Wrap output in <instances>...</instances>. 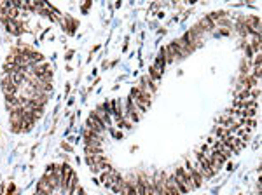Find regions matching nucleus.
<instances>
[{
	"mask_svg": "<svg viewBox=\"0 0 262 195\" xmlns=\"http://www.w3.org/2000/svg\"><path fill=\"white\" fill-rule=\"evenodd\" d=\"M87 131H93V133H98V134H101L105 129H107V126H105V122L96 115V112H93L91 115H89V119H87Z\"/></svg>",
	"mask_w": 262,
	"mask_h": 195,
	"instance_id": "obj_1",
	"label": "nucleus"
},
{
	"mask_svg": "<svg viewBox=\"0 0 262 195\" xmlns=\"http://www.w3.org/2000/svg\"><path fill=\"white\" fill-rule=\"evenodd\" d=\"M84 139H86V145L87 146H101V136L98 133H93V131H86L84 133Z\"/></svg>",
	"mask_w": 262,
	"mask_h": 195,
	"instance_id": "obj_2",
	"label": "nucleus"
},
{
	"mask_svg": "<svg viewBox=\"0 0 262 195\" xmlns=\"http://www.w3.org/2000/svg\"><path fill=\"white\" fill-rule=\"evenodd\" d=\"M2 89H3V92H5V96H9V94H16V92L19 91V87L9 80V77H5V78H3V82H2Z\"/></svg>",
	"mask_w": 262,
	"mask_h": 195,
	"instance_id": "obj_3",
	"label": "nucleus"
},
{
	"mask_svg": "<svg viewBox=\"0 0 262 195\" xmlns=\"http://www.w3.org/2000/svg\"><path fill=\"white\" fill-rule=\"evenodd\" d=\"M149 71H150L149 78H150V80H154V82H159V78H161V71H159L156 66H150V70H149Z\"/></svg>",
	"mask_w": 262,
	"mask_h": 195,
	"instance_id": "obj_4",
	"label": "nucleus"
},
{
	"mask_svg": "<svg viewBox=\"0 0 262 195\" xmlns=\"http://www.w3.org/2000/svg\"><path fill=\"white\" fill-rule=\"evenodd\" d=\"M135 190H136V195H147V192H145V181L138 180L136 185H135Z\"/></svg>",
	"mask_w": 262,
	"mask_h": 195,
	"instance_id": "obj_5",
	"label": "nucleus"
},
{
	"mask_svg": "<svg viewBox=\"0 0 262 195\" xmlns=\"http://www.w3.org/2000/svg\"><path fill=\"white\" fill-rule=\"evenodd\" d=\"M199 26H205V28L212 30V28H213V23H212V19H210V17H206V19H203V21H201V24H199Z\"/></svg>",
	"mask_w": 262,
	"mask_h": 195,
	"instance_id": "obj_6",
	"label": "nucleus"
},
{
	"mask_svg": "<svg viewBox=\"0 0 262 195\" xmlns=\"http://www.w3.org/2000/svg\"><path fill=\"white\" fill-rule=\"evenodd\" d=\"M70 195H86V194H84V190L77 185L75 188H72V190H70Z\"/></svg>",
	"mask_w": 262,
	"mask_h": 195,
	"instance_id": "obj_7",
	"label": "nucleus"
}]
</instances>
